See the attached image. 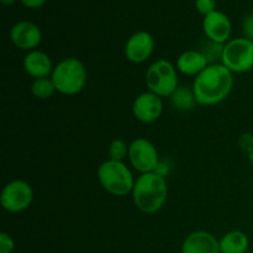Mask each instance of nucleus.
<instances>
[{"label":"nucleus","mask_w":253,"mask_h":253,"mask_svg":"<svg viewBox=\"0 0 253 253\" xmlns=\"http://www.w3.org/2000/svg\"><path fill=\"white\" fill-rule=\"evenodd\" d=\"M232 74L222 63L209 64L198 74L192 88L198 105L212 106L222 103L234 88Z\"/></svg>","instance_id":"1"},{"label":"nucleus","mask_w":253,"mask_h":253,"mask_svg":"<svg viewBox=\"0 0 253 253\" xmlns=\"http://www.w3.org/2000/svg\"><path fill=\"white\" fill-rule=\"evenodd\" d=\"M132 199L136 208L145 214H155L162 209L168 197L166 178L157 172L141 174L132 189Z\"/></svg>","instance_id":"2"},{"label":"nucleus","mask_w":253,"mask_h":253,"mask_svg":"<svg viewBox=\"0 0 253 253\" xmlns=\"http://www.w3.org/2000/svg\"><path fill=\"white\" fill-rule=\"evenodd\" d=\"M51 79L58 93L63 95H76L85 86L88 72L81 59L67 57L54 66Z\"/></svg>","instance_id":"3"},{"label":"nucleus","mask_w":253,"mask_h":253,"mask_svg":"<svg viewBox=\"0 0 253 253\" xmlns=\"http://www.w3.org/2000/svg\"><path fill=\"white\" fill-rule=\"evenodd\" d=\"M98 179L101 187L111 195L125 197L132 193L136 180L124 162L108 160L99 166Z\"/></svg>","instance_id":"4"},{"label":"nucleus","mask_w":253,"mask_h":253,"mask_svg":"<svg viewBox=\"0 0 253 253\" xmlns=\"http://www.w3.org/2000/svg\"><path fill=\"white\" fill-rule=\"evenodd\" d=\"M146 85L148 91L161 98H169L178 85L177 67L167 59H157L146 72Z\"/></svg>","instance_id":"5"},{"label":"nucleus","mask_w":253,"mask_h":253,"mask_svg":"<svg viewBox=\"0 0 253 253\" xmlns=\"http://www.w3.org/2000/svg\"><path fill=\"white\" fill-rule=\"evenodd\" d=\"M221 63L231 73H246L253 68V41L240 37L224 44Z\"/></svg>","instance_id":"6"},{"label":"nucleus","mask_w":253,"mask_h":253,"mask_svg":"<svg viewBox=\"0 0 253 253\" xmlns=\"http://www.w3.org/2000/svg\"><path fill=\"white\" fill-rule=\"evenodd\" d=\"M34 202V190L25 180H12L1 190L0 203L2 209L9 212H21L31 207Z\"/></svg>","instance_id":"7"},{"label":"nucleus","mask_w":253,"mask_h":253,"mask_svg":"<svg viewBox=\"0 0 253 253\" xmlns=\"http://www.w3.org/2000/svg\"><path fill=\"white\" fill-rule=\"evenodd\" d=\"M128 161L133 169L145 173L156 172L158 167V151L156 146L147 138L138 137L128 146Z\"/></svg>","instance_id":"8"},{"label":"nucleus","mask_w":253,"mask_h":253,"mask_svg":"<svg viewBox=\"0 0 253 253\" xmlns=\"http://www.w3.org/2000/svg\"><path fill=\"white\" fill-rule=\"evenodd\" d=\"M133 116L143 124H152L161 118L163 113V101L157 94L146 91L133 100Z\"/></svg>","instance_id":"9"},{"label":"nucleus","mask_w":253,"mask_h":253,"mask_svg":"<svg viewBox=\"0 0 253 253\" xmlns=\"http://www.w3.org/2000/svg\"><path fill=\"white\" fill-rule=\"evenodd\" d=\"M155 49V40L147 31H138L131 35L125 44V57L131 63L140 64L147 61Z\"/></svg>","instance_id":"10"},{"label":"nucleus","mask_w":253,"mask_h":253,"mask_svg":"<svg viewBox=\"0 0 253 253\" xmlns=\"http://www.w3.org/2000/svg\"><path fill=\"white\" fill-rule=\"evenodd\" d=\"M12 43L24 51H34L42 41V32L36 24L31 21H20L10 30Z\"/></svg>","instance_id":"11"},{"label":"nucleus","mask_w":253,"mask_h":253,"mask_svg":"<svg viewBox=\"0 0 253 253\" xmlns=\"http://www.w3.org/2000/svg\"><path fill=\"white\" fill-rule=\"evenodd\" d=\"M203 30L209 41L225 44L229 42L231 35V21L221 11H212L211 14L204 16Z\"/></svg>","instance_id":"12"},{"label":"nucleus","mask_w":253,"mask_h":253,"mask_svg":"<svg viewBox=\"0 0 253 253\" xmlns=\"http://www.w3.org/2000/svg\"><path fill=\"white\" fill-rule=\"evenodd\" d=\"M182 253H220L219 240L208 231H194L183 241Z\"/></svg>","instance_id":"13"},{"label":"nucleus","mask_w":253,"mask_h":253,"mask_svg":"<svg viewBox=\"0 0 253 253\" xmlns=\"http://www.w3.org/2000/svg\"><path fill=\"white\" fill-rule=\"evenodd\" d=\"M22 66H24L25 72L35 79L48 78L51 77L54 68L48 54L39 51V49L27 52L24 62H22Z\"/></svg>","instance_id":"14"},{"label":"nucleus","mask_w":253,"mask_h":253,"mask_svg":"<svg viewBox=\"0 0 253 253\" xmlns=\"http://www.w3.org/2000/svg\"><path fill=\"white\" fill-rule=\"evenodd\" d=\"M209 64V61L204 56V53L202 51H197V49H188V51L183 52L175 62L177 71L190 77H197Z\"/></svg>","instance_id":"15"},{"label":"nucleus","mask_w":253,"mask_h":253,"mask_svg":"<svg viewBox=\"0 0 253 253\" xmlns=\"http://www.w3.org/2000/svg\"><path fill=\"white\" fill-rule=\"evenodd\" d=\"M220 253H246L250 247V239L244 231L234 230L225 234L219 240Z\"/></svg>","instance_id":"16"},{"label":"nucleus","mask_w":253,"mask_h":253,"mask_svg":"<svg viewBox=\"0 0 253 253\" xmlns=\"http://www.w3.org/2000/svg\"><path fill=\"white\" fill-rule=\"evenodd\" d=\"M169 98L173 108L180 111L193 110L195 105H197V100H195L193 89L189 90L187 86H178L177 90Z\"/></svg>","instance_id":"17"},{"label":"nucleus","mask_w":253,"mask_h":253,"mask_svg":"<svg viewBox=\"0 0 253 253\" xmlns=\"http://www.w3.org/2000/svg\"><path fill=\"white\" fill-rule=\"evenodd\" d=\"M56 91V86H54L51 77L35 79L31 84V93L34 94V96H36L37 99H41V100L51 98Z\"/></svg>","instance_id":"18"},{"label":"nucleus","mask_w":253,"mask_h":253,"mask_svg":"<svg viewBox=\"0 0 253 253\" xmlns=\"http://www.w3.org/2000/svg\"><path fill=\"white\" fill-rule=\"evenodd\" d=\"M109 160L119 161V162H124L126 157H128V146L121 138H115L111 141L110 146H109Z\"/></svg>","instance_id":"19"},{"label":"nucleus","mask_w":253,"mask_h":253,"mask_svg":"<svg viewBox=\"0 0 253 253\" xmlns=\"http://www.w3.org/2000/svg\"><path fill=\"white\" fill-rule=\"evenodd\" d=\"M222 49H224V44H220V43H216V42L209 41V43L205 44L204 48L202 49V52L204 53V56L208 58L209 63L212 64L216 58L221 59Z\"/></svg>","instance_id":"20"},{"label":"nucleus","mask_w":253,"mask_h":253,"mask_svg":"<svg viewBox=\"0 0 253 253\" xmlns=\"http://www.w3.org/2000/svg\"><path fill=\"white\" fill-rule=\"evenodd\" d=\"M15 249V241L9 234H0V253H12Z\"/></svg>","instance_id":"21"},{"label":"nucleus","mask_w":253,"mask_h":253,"mask_svg":"<svg viewBox=\"0 0 253 253\" xmlns=\"http://www.w3.org/2000/svg\"><path fill=\"white\" fill-rule=\"evenodd\" d=\"M215 5H216L215 0H195V6H197L198 11L204 16L215 11Z\"/></svg>","instance_id":"22"},{"label":"nucleus","mask_w":253,"mask_h":253,"mask_svg":"<svg viewBox=\"0 0 253 253\" xmlns=\"http://www.w3.org/2000/svg\"><path fill=\"white\" fill-rule=\"evenodd\" d=\"M242 30H244L245 37L253 41V12L247 15L242 22Z\"/></svg>","instance_id":"23"},{"label":"nucleus","mask_w":253,"mask_h":253,"mask_svg":"<svg viewBox=\"0 0 253 253\" xmlns=\"http://www.w3.org/2000/svg\"><path fill=\"white\" fill-rule=\"evenodd\" d=\"M44 1H46V0H21L22 4H24L25 6L30 7V9H36V7H40L41 5H43Z\"/></svg>","instance_id":"24"},{"label":"nucleus","mask_w":253,"mask_h":253,"mask_svg":"<svg viewBox=\"0 0 253 253\" xmlns=\"http://www.w3.org/2000/svg\"><path fill=\"white\" fill-rule=\"evenodd\" d=\"M0 1H1L2 5H5V6H6V5H12L15 1H16V0H0Z\"/></svg>","instance_id":"25"}]
</instances>
